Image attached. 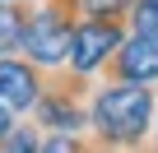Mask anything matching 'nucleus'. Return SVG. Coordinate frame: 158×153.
Returning a JSON list of instances; mask_svg holds the SVG:
<instances>
[{
  "mask_svg": "<svg viewBox=\"0 0 158 153\" xmlns=\"http://www.w3.org/2000/svg\"><path fill=\"white\" fill-rule=\"evenodd\" d=\"M42 84H47V70H42V65H33V60H28V56H19V51L0 56V102H5L14 116L33 111V102H37Z\"/></svg>",
  "mask_w": 158,
  "mask_h": 153,
  "instance_id": "obj_6",
  "label": "nucleus"
},
{
  "mask_svg": "<svg viewBox=\"0 0 158 153\" xmlns=\"http://www.w3.org/2000/svg\"><path fill=\"white\" fill-rule=\"evenodd\" d=\"M153 125V93L149 84L107 79L89 93V135L98 148H139Z\"/></svg>",
  "mask_w": 158,
  "mask_h": 153,
  "instance_id": "obj_1",
  "label": "nucleus"
},
{
  "mask_svg": "<svg viewBox=\"0 0 158 153\" xmlns=\"http://www.w3.org/2000/svg\"><path fill=\"white\" fill-rule=\"evenodd\" d=\"M0 148H5V153H33V148H42V135H37V130H23V125H14L5 139H0Z\"/></svg>",
  "mask_w": 158,
  "mask_h": 153,
  "instance_id": "obj_9",
  "label": "nucleus"
},
{
  "mask_svg": "<svg viewBox=\"0 0 158 153\" xmlns=\"http://www.w3.org/2000/svg\"><path fill=\"white\" fill-rule=\"evenodd\" d=\"M65 5L74 10V19H84V14H98V19H130L135 0H65Z\"/></svg>",
  "mask_w": 158,
  "mask_h": 153,
  "instance_id": "obj_8",
  "label": "nucleus"
},
{
  "mask_svg": "<svg viewBox=\"0 0 158 153\" xmlns=\"http://www.w3.org/2000/svg\"><path fill=\"white\" fill-rule=\"evenodd\" d=\"M10 130H14V111H10V107H5V102H0V139H5V135H10Z\"/></svg>",
  "mask_w": 158,
  "mask_h": 153,
  "instance_id": "obj_10",
  "label": "nucleus"
},
{
  "mask_svg": "<svg viewBox=\"0 0 158 153\" xmlns=\"http://www.w3.org/2000/svg\"><path fill=\"white\" fill-rule=\"evenodd\" d=\"M130 23L126 19H98V14H84V19H74V37H70V70L74 74H93L112 60V51L126 42Z\"/></svg>",
  "mask_w": 158,
  "mask_h": 153,
  "instance_id": "obj_4",
  "label": "nucleus"
},
{
  "mask_svg": "<svg viewBox=\"0 0 158 153\" xmlns=\"http://www.w3.org/2000/svg\"><path fill=\"white\" fill-rule=\"evenodd\" d=\"M23 19H28V5H23V0H0V56L19 51Z\"/></svg>",
  "mask_w": 158,
  "mask_h": 153,
  "instance_id": "obj_7",
  "label": "nucleus"
},
{
  "mask_svg": "<svg viewBox=\"0 0 158 153\" xmlns=\"http://www.w3.org/2000/svg\"><path fill=\"white\" fill-rule=\"evenodd\" d=\"M89 74H74L70 65L47 70V84L33 102L37 130H65V135H84L89 130Z\"/></svg>",
  "mask_w": 158,
  "mask_h": 153,
  "instance_id": "obj_2",
  "label": "nucleus"
},
{
  "mask_svg": "<svg viewBox=\"0 0 158 153\" xmlns=\"http://www.w3.org/2000/svg\"><path fill=\"white\" fill-rule=\"evenodd\" d=\"M144 5H158V0H144Z\"/></svg>",
  "mask_w": 158,
  "mask_h": 153,
  "instance_id": "obj_11",
  "label": "nucleus"
},
{
  "mask_svg": "<svg viewBox=\"0 0 158 153\" xmlns=\"http://www.w3.org/2000/svg\"><path fill=\"white\" fill-rule=\"evenodd\" d=\"M102 70H107V79L158 84V33H139V28H130L126 42L112 51V60H107Z\"/></svg>",
  "mask_w": 158,
  "mask_h": 153,
  "instance_id": "obj_5",
  "label": "nucleus"
},
{
  "mask_svg": "<svg viewBox=\"0 0 158 153\" xmlns=\"http://www.w3.org/2000/svg\"><path fill=\"white\" fill-rule=\"evenodd\" d=\"M70 37H74V10L65 5V0H42V5L28 10V19H23L19 56H28L42 70H60L70 60Z\"/></svg>",
  "mask_w": 158,
  "mask_h": 153,
  "instance_id": "obj_3",
  "label": "nucleus"
}]
</instances>
